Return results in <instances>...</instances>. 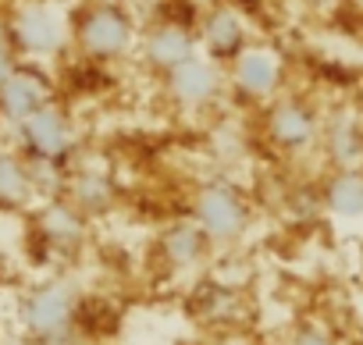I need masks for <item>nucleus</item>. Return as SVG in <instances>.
Returning a JSON list of instances; mask_svg holds the SVG:
<instances>
[{
	"instance_id": "obj_15",
	"label": "nucleus",
	"mask_w": 363,
	"mask_h": 345,
	"mask_svg": "<svg viewBox=\"0 0 363 345\" xmlns=\"http://www.w3.org/2000/svg\"><path fill=\"white\" fill-rule=\"evenodd\" d=\"M189 310L196 313V320H203L214 331H228L242 320V292L221 278H203L193 285L189 295Z\"/></svg>"
},
{
	"instance_id": "obj_21",
	"label": "nucleus",
	"mask_w": 363,
	"mask_h": 345,
	"mask_svg": "<svg viewBox=\"0 0 363 345\" xmlns=\"http://www.w3.org/2000/svg\"><path fill=\"white\" fill-rule=\"evenodd\" d=\"M200 345H242V338L232 334V331H214V334H207Z\"/></svg>"
},
{
	"instance_id": "obj_22",
	"label": "nucleus",
	"mask_w": 363,
	"mask_h": 345,
	"mask_svg": "<svg viewBox=\"0 0 363 345\" xmlns=\"http://www.w3.org/2000/svg\"><path fill=\"white\" fill-rule=\"evenodd\" d=\"M50 4H57V8L72 11V8H79V4H82V0H50Z\"/></svg>"
},
{
	"instance_id": "obj_13",
	"label": "nucleus",
	"mask_w": 363,
	"mask_h": 345,
	"mask_svg": "<svg viewBox=\"0 0 363 345\" xmlns=\"http://www.w3.org/2000/svg\"><path fill=\"white\" fill-rule=\"evenodd\" d=\"M86 221H100L107 217L118 200H121V189L114 182L111 171L104 167H68V182H65V193H61Z\"/></svg>"
},
{
	"instance_id": "obj_12",
	"label": "nucleus",
	"mask_w": 363,
	"mask_h": 345,
	"mask_svg": "<svg viewBox=\"0 0 363 345\" xmlns=\"http://www.w3.org/2000/svg\"><path fill=\"white\" fill-rule=\"evenodd\" d=\"M33 228L40 235V242L57 253V256H72L86 246L89 239V221L65 200V196H54V200H40L36 214H33Z\"/></svg>"
},
{
	"instance_id": "obj_11",
	"label": "nucleus",
	"mask_w": 363,
	"mask_h": 345,
	"mask_svg": "<svg viewBox=\"0 0 363 345\" xmlns=\"http://www.w3.org/2000/svg\"><path fill=\"white\" fill-rule=\"evenodd\" d=\"M153 256L167 274L186 278V274H196L211 264L214 246L193 217H182V221H171V225L160 228V235L153 242Z\"/></svg>"
},
{
	"instance_id": "obj_8",
	"label": "nucleus",
	"mask_w": 363,
	"mask_h": 345,
	"mask_svg": "<svg viewBox=\"0 0 363 345\" xmlns=\"http://www.w3.org/2000/svg\"><path fill=\"white\" fill-rule=\"evenodd\" d=\"M139 57L143 64L160 79L167 72H174L178 64H186L189 57L200 54V40H196V26L182 22V18H157L146 29H139Z\"/></svg>"
},
{
	"instance_id": "obj_23",
	"label": "nucleus",
	"mask_w": 363,
	"mask_h": 345,
	"mask_svg": "<svg viewBox=\"0 0 363 345\" xmlns=\"http://www.w3.org/2000/svg\"><path fill=\"white\" fill-rule=\"evenodd\" d=\"M0 345H4V331H0Z\"/></svg>"
},
{
	"instance_id": "obj_3",
	"label": "nucleus",
	"mask_w": 363,
	"mask_h": 345,
	"mask_svg": "<svg viewBox=\"0 0 363 345\" xmlns=\"http://www.w3.org/2000/svg\"><path fill=\"white\" fill-rule=\"evenodd\" d=\"M189 217L200 225V232L211 239L214 253L218 249H232L246 239V232L253 228V210L246 193L228 182V179H207L203 186H196L193 200H189Z\"/></svg>"
},
{
	"instance_id": "obj_1",
	"label": "nucleus",
	"mask_w": 363,
	"mask_h": 345,
	"mask_svg": "<svg viewBox=\"0 0 363 345\" xmlns=\"http://www.w3.org/2000/svg\"><path fill=\"white\" fill-rule=\"evenodd\" d=\"M82 313L86 295L68 274H54L29 285L15 302L18 334L33 345H79L86 334Z\"/></svg>"
},
{
	"instance_id": "obj_17",
	"label": "nucleus",
	"mask_w": 363,
	"mask_h": 345,
	"mask_svg": "<svg viewBox=\"0 0 363 345\" xmlns=\"http://www.w3.org/2000/svg\"><path fill=\"white\" fill-rule=\"evenodd\" d=\"M328 207L338 217H363V179L356 175V171H345V175L331 179Z\"/></svg>"
},
{
	"instance_id": "obj_19",
	"label": "nucleus",
	"mask_w": 363,
	"mask_h": 345,
	"mask_svg": "<svg viewBox=\"0 0 363 345\" xmlns=\"http://www.w3.org/2000/svg\"><path fill=\"white\" fill-rule=\"evenodd\" d=\"M18 64H22V54H18V47H15V36H11L8 15H0V82H4Z\"/></svg>"
},
{
	"instance_id": "obj_16",
	"label": "nucleus",
	"mask_w": 363,
	"mask_h": 345,
	"mask_svg": "<svg viewBox=\"0 0 363 345\" xmlns=\"http://www.w3.org/2000/svg\"><path fill=\"white\" fill-rule=\"evenodd\" d=\"M33 203H40L29 160L15 146H0V214H22Z\"/></svg>"
},
{
	"instance_id": "obj_10",
	"label": "nucleus",
	"mask_w": 363,
	"mask_h": 345,
	"mask_svg": "<svg viewBox=\"0 0 363 345\" xmlns=\"http://www.w3.org/2000/svg\"><path fill=\"white\" fill-rule=\"evenodd\" d=\"M57 100V86L43 72V64L22 61L4 82H0V125L15 132L26 118H33L40 107Z\"/></svg>"
},
{
	"instance_id": "obj_9",
	"label": "nucleus",
	"mask_w": 363,
	"mask_h": 345,
	"mask_svg": "<svg viewBox=\"0 0 363 345\" xmlns=\"http://www.w3.org/2000/svg\"><path fill=\"white\" fill-rule=\"evenodd\" d=\"M196 40L203 57L228 64L250 47V18L239 11L235 0H214L196 18Z\"/></svg>"
},
{
	"instance_id": "obj_6",
	"label": "nucleus",
	"mask_w": 363,
	"mask_h": 345,
	"mask_svg": "<svg viewBox=\"0 0 363 345\" xmlns=\"http://www.w3.org/2000/svg\"><path fill=\"white\" fill-rule=\"evenodd\" d=\"M160 89H164V100L174 107V111H186V114H196V111H211L214 103L225 100L228 93V75H225V64L196 54L189 57L186 64H178L174 72L160 75Z\"/></svg>"
},
{
	"instance_id": "obj_2",
	"label": "nucleus",
	"mask_w": 363,
	"mask_h": 345,
	"mask_svg": "<svg viewBox=\"0 0 363 345\" xmlns=\"http://www.w3.org/2000/svg\"><path fill=\"white\" fill-rule=\"evenodd\" d=\"M72 47L93 64L125 61L139 47V22L125 0H82L68 11Z\"/></svg>"
},
{
	"instance_id": "obj_4",
	"label": "nucleus",
	"mask_w": 363,
	"mask_h": 345,
	"mask_svg": "<svg viewBox=\"0 0 363 345\" xmlns=\"http://www.w3.org/2000/svg\"><path fill=\"white\" fill-rule=\"evenodd\" d=\"M11 146L29 160H47V164L72 167V160H75V153L82 146V132H79L72 111L61 100H50L47 107H40L33 118H26L11 132Z\"/></svg>"
},
{
	"instance_id": "obj_5",
	"label": "nucleus",
	"mask_w": 363,
	"mask_h": 345,
	"mask_svg": "<svg viewBox=\"0 0 363 345\" xmlns=\"http://www.w3.org/2000/svg\"><path fill=\"white\" fill-rule=\"evenodd\" d=\"M8 26L15 36V47L22 61H50L65 47H72V29H68V11L50 4V0H18L8 11Z\"/></svg>"
},
{
	"instance_id": "obj_7",
	"label": "nucleus",
	"mask_w": 363,
	"mask_h": 345,
	"mask_svg": "<svg viewBox=\"0 0 363 345\" xmlns=\"http://www.w3.org/2000/svg\"><path fill=\"white\" fill-rule=\"evenodd\" d=\"M228 75V93L239 103H274L278 89H281V57L264 47V43H250L239 57H232L225 64Z\"/></svg>"
},
{
	"instance_id": "obj_20",
	"label": "nucleus",
	"mask_w": 363,
	"mask_h": 345,
	"mask_svg": "<svg viewBox=\"0 0 363 345\" xmlns=\"http://www.w3.org/2000/svg\"><path fill=\"white\" fill-rule=\"evenodd\" d=\"M289 345H338V341L317 324H299V327H292Z\"/></svg>"
},
{
	"instance_id": "obj_18",
	"label": "nucleus",
	"mask_w": 363,
	"mask_h": 345,
	"mask_svg": "<svg viewBox=\"0 0 363 345\" xmlns=\"http://www.w3.org/2000/svg\"><path fill=\"white\" fill-rule=\"evenodd\" d=\"M328 153L335 157V164L342 167H356L363 160V139L349 121H335L328 128Z\"/></svg>"
},
{
	"instance_id": "obj_14",
	"label": "nucleus",
	"mask_w": 363,
	"mask_h": 345,
	"mask_svg": "<svg viewBox=\"0 0 363 345\" xmlns=\"http://www.w3.org/2000/svg\"><path fill=\"white\" fill-rule=\"evenodd\" d=\"M264 135L281 153H303L317 139V118L299 100H274V103H267Z\"/></svg>"
}]
</instances>
